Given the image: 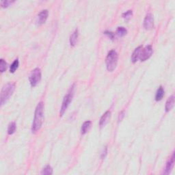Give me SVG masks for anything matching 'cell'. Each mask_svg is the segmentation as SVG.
<instances>
[{
    "label": "cell",
    "instance_id": "cell-9",
    "mask_svg": "<svg viewBox=\"0 0 175 175\" xmlns=\"http://www.w3.org/2000/svg\"><path fill=\"white\" fill-rule=\"evenodd\" d=\"M174 153H173L172 157H170V159L168 161V162L166 163V165H165V170L163 171V174H168L169 173L171 172L172 169L174 167Z\"/></svg>",
    "mask_w": 175,
    "mask_h": 175
},
{
    "label": "cell",
    "instance_id": "cell-22",
    "mask_svg": "<svg viewBox=\"0 0 175 175\" xmlns=\"http://www.w3.org/2000/svg\"><path fill=\"white\" fill-rule=\"evenodd\" d=\"M14 2V1H7V0H5V1H1V5L2 8H7L8 7L10 4Z\"/></svg>",
    "mask_w": 175,
    "mask_h": 175
},
{
    "label": "cell",
    "instance_id": "cell-21",
    "mask_svg": "<svg viewBox=\"0 0 175 175\" xmlns=\"http://www.w3.org/2000/svg\"><path fill=\"white\" fill-rule=\"evenodd\" d=\"M133 14V12H132V10H127L125 12H124L123 14V17L125 19L126 21H129V19H130L131 16H132Z\"/></svg>",
    "mask_w": 175,
    "mask_h": 175
},
{
    "label": "cell",
    "instance_id": "cell-15",
    "mask_svg": "<svg viewBox=\"0 0 175 175\" xmlns=\"http://www.w3.org/2000/svg\"><path fill=\"white\" fill-rule=\"evenodd\" d=\"M78 30H75L74 32L71 34V37H70L71 46H72V47L75 46V44H76V43H77V40H78Z\"/></svg>",
    "mask_w": 175,
    "mask_h": 175
},
{
    "label": "cell",
    "instance_id": "cell-12",
    "mask_svg": "<svg viewBox=\"0 0 175 175\" xmlns=\"http://www.w3.org/2000/svg\"><path fill=\"white\" fill-rule=\"evenodd\" d=\"M174 96L172 95L170 98H168V101H166V103H165V112H168L169 111L172 110L173 107H174Z\"/></svg>",
    "mask_w": 175,
    "mask_h": 175
},
{
    "label": "cell",
    "instance_id": "cell-8",
    "mask_svg": "<svg viewBox=\"0 0 175 175\" xmlns=\"http://www.w3.org/2000/svg\"><path fill=\"white\" fill-rule=\"evenodd\" d=\"M49 12L47 10H43L40 11V13L38 14L37 19H36V24L38 25H43V23H45L46 20L47 19L48 17Z\"/></svg>",
    "mask_w": 175,
    "mask_h": 175
},
{
    "label": "cell",
    "instance_id": "cell-4",
    "mask_svg": "<svg viewBox=\"0 0 175 175\" xmlns=\"http://www.w3.org/2000/svg\"><path fill=\"white\" fill-rule=\"evenodd\" d=\"M74 88H75V85H73L72 87L70 88V90H69L68 93L65 95V97H64L62 104L61 109H60V116H62L65 114L66 110H67L68 107L69 106L71 101H72L73 95H74Z\"/></svg>",
    "mask_w": 175,
    "mask_h": 175
},
{
    "label": "cell",
    "instance_id": "cell-25",
    "mask_svg": "<svg viewBox=\"0 0 175 175\" xmlns=\"http://www.w3.org/2000/svg\"><path fill=\"white\" fill-rule=\"evenodd\" d=\"M124 116H125V112H124V111H123V112H121L119 114V116H118V120H119V121H121V120H123Z\"/></svg>",
    "mask_w": 175,
    "mask_h": 175
},
{
    "label": "cell",
    "instance_id": "cell-23",
    "mask_svg": "<svg viewBox=\"0 0 175 175\" xmlns=\"http://www.w3.org/2000/svg\"><path fill=\"white\" fill-rule=\"evenodd\" d=\"M104 34L105 35H107L110 38V39H112V40H114V34L112 32L110 31H105Z\"/></svg>",
    "mask_w": 175,
    "mask_h": 175
},
{
    "label": "cell",
    "instance_id": "cell-18",
    "mask_svg": "<svg viewBox=\"0 0 175 175\" xmlns=\"http://www.w3.org/2000/svg\"><path fill=\"white\" fill-rule=\"evenodd\" d=\"M52 174H53V169L50 165H47V166H45V168H43L42 172H41V174L49 175Z\"/></svg>",
    "mask_w": 175,
    "mask_h": 175
},
{
    "label": "cell",
    "instance_id": "cell-2",
    "mask_svg": "<svg viewBox=\"0 0 175 175\" xmlns=\"http://www.w3.org/2000/svg\"><path fill=\"white\" fill-rule=\"evenodd\" d=\"M15 90L14 83H8L3 86L1 91V105H4L14 93Z\"/></svg>",
    "mask_w": 175,
    "mask_h": 175
},
{
    "label": "cell",
    "instance_id": "cell-10",
    "mask_svg": "<svg viewBox=\"0 0 175 175\" xmlns=\"http://www.w3.org/2000/svg\"><path fill=\"white\" fill-rule=\"evenodd\" d=\"M142 49H143V47L141 45V46H139L138 47H137L136 49H135L134 51H133L132 56H131V62H132L133 63H135L139 59H140Z\"/></svg>",
    "mask_w": 175,
    "mask_h": 175
},
{
    "label": "cell",
    "instance_id": "cell-7",
    "mask_svg": "<svg viewBox=\"0 0 175 175\" xmlns=\"http://www.w3.org/2000/svg\"><path fill=\"white\" fill-rule=\"evenodd\" d=\"M154 27V17L151 14H148L144 20V27L146 30H152Z\"/></svg>",
    "mask_w": 175,
    "mask_h": 175
},
{
    "label": "cell",
    "instance_id": "cell-14",
    "mask_svg": "<svg viewBox=\"0 0 175 175\" xmlns=\"http://www.w3.org/2000/svg\"><path fill=\"white\" fill-rule=\"evenodd\" d=\"M165 94V91L163 90V88L162 86H160L159 88H158L157 92H156V95H155V100L157 101H161V99H163V96H164Z\"/></svg>",
    "mask_w": 175,
    "mask_h": 175
},
{
    "label": "cell",
    "instance_id": "cell-17",
    "mask_svg": "<svg viewBox=\"0 0 175 175\" xmlns=\"http://www.w3.org/2000/svg\"><path fill=\"white\" fill-rule=\"evenodd\" d=\"M19 65V60L16 59L15 60L14 62H13L12 65H11L10 67V72L12 73H14L15 72V71L18 69Z\"/></svg>",
    "mask_w": 175,
    "mask_h": 175
},
{
    "label": "cell",
    "instance_id": "cell-24",
    "mask_svg": "<svg viewBox=\"0 0 175 175\" xmlns=\"http://www.w3.org/2000/svg\"><path fill=\"white\" fill-rule=\"evenodd\" d=\"M107 153H108V148L105 147L104 148H103V151H102V153H101V159H104V158L105 157H106Z\"/></svg>",
    "mask_w": 175,
    "mask_h": 175
},
{
    "label": "cell",
    "instance_id": "cell-16",
    "mask_svg": "<svg viewBox=\"0 0 175 175\" xmlns=\"http://www.w3.org/2000/svg\"><path fill=\"white\" fill-rule=\"evenodd\" d=\"M16 123L14 122H12L9 124L8 127V133L9 135H12L16 131Z\"/></svg>",
    "mask_w": 175,
    "mask_h": 175
},
{
    "label": "cell",
    "instance_id": "cell-1",
    "mask_svg": "<svg viewBox=\"0 0 175 175\" xmlns=\"http://www.w3.org/2000/svg\"><path fill=\"white\" fill-rule=\"evenodd\" d=\"M43 120H44V104L43 102H40L37 105L35 110L34 118L32 126V132L35 133L40 129Z\"/></svg>",
    "mask_w": 175,
    "mask_h": 175
},
{
    "label": "cell",
    "instance_id": "cell-20",
    "mask_svg": "<svg viewBox=\"0 0 175 175\" xmlns=\"http://www.w3.org/2000/svg\"><path fill=\"white\" fill-rule=\"evenodd\" d=\"M7 69V63L5 62L3 59L0 60V71L1 73H3Z\"/></svg>",
    "mask_w": 175,
    "mask_h": 175
},
{
    "label": "cell",
    "instance_id": "cell-5",
    "mask_svg": "<svg viewBox=\"0 0 175 175\" xmlns=\"http://www.w3.org/2000/svg\"><path fill=\"white\" fill-rule=\"evenodd\" d=\"M30 83L32 87H35L40 82L41 80V71L38 68L34 69L32 71L31 74L30 75Z\"/></svg>",
    "mask_w": 175,
    "mask_h": 175
},
{
    "label": "cell",
    "instance_id": "cell-13",
    "mask_svg": "<svg viewBox=\"0 0 175 175\" xmlns=\"http://www.w3.org/2000/svg\"><path fill=\"white\" fill-rule=\"evenodd\" d=\"M91 125H92V122L90 121V120L84 122V124H83L82 126V128H81V133H82V135L86 134V133L90 130V127H91Z\"/></svg>",
    "mask_w": 175,
    "mask_h": 175
},
{
    "label": "cell",
    "instance_id": "cell-6",
    "mask_svg": "<svg viewBox=\"0 0 175 175\" xmlns=\"http://www.w3.org/2000/svg\"><path fill=\"white\" fill-rule=\"evenodd\" d=\"M153 53V49L152 48L151 45H148L144 49H142V53H141L140 59L142 62L146 61L148 58L151 57L152 54Z\"/></svg>",
    "mask_w": 175,
    "mask_h": 175
},
{
    "label": "cell",
    "instance_id": "cell-3",
    "mask_svg": "<svg viewBox=\"0 0 175 175\" xmlns=\"http://www.w3.org/2000/svg\"><path fill=\"white\" fill-rule=\"evenodd\" d=\"M118 56L116 51L111 50L110 51H109L106 60H105L107 69L108 71L112 72L116 69L118 64Z\"/></svg>",
    "mask_w": 175,
    "mask_h": 175
},
{
    "label": "cell",
    "instance_id": "cell-11",
    "mask_svg": "<svg viewBox=\"0 0 175 175\" xmlns=\"http://www.w3.org/2000/svg\"><path fill=\"white\" fill-rule=\"evenodd\" d=\"M111 117V112L110 111H107L103 115L101 116L100 121H99V125L100 127H103L108 123V121L110 120Z\"/></svg>",
    "mask_w": 175,
    "mask_h": 175
},
{
    "label": "cell",
    "instance_id": "cell-19",
    "mask_svg": "<svg viewBox=\"0 0 175 175\" xmlns=\"http://www.w3.org/2000/svg\"><path fill=\"white\" fill-rule=\"evenodd\" d=\"M127 32V30H126L124 27H118L117 28V30H116V33H117V34L120 37L124 36L126 35Z\"/></svg>",
    "mask_w": 175,
    "mask_h": 175
}]
</instances>
